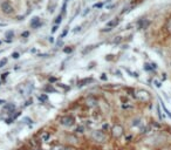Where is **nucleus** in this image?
Segmentation results:
<instances>
[{
    "label": "nucleus",
    "instance_id": "obj_1",
    "mask_svg": "<svg viewBox=\"0 0 171 150\" xmlns=\"http://www.w3.org/2000/svg\"><path fill=\"white\" fill-rule=\"evenodd\" d=\"M135 96L139 101H144V102H148L150 100V94L147 91H144V89H139V91H137L135 93Z\"/></svg>",
    "mask_w": 171,
    "mask_h": 150
},
{
    "label": "nucleus",
    "instance_id": "obj_2",
    "mask_svg": "<svg viewBox=\"0 0 171 150\" xmlns=\"http://www.w3.org/2000/svg\"><path fill=\"white\" fill-rule=\"evenodd\" d=\"M1 10H3V12L6 13V14H11V13L14 12V7H13L12 4L8 3V1H4V3L1 4Z\"/></svg>",
    "mask_w": 171,
    "mask_h": 150
},
{
    "label": "nucleus",
    "instance_id": "obj_3",
    "mask_svg": "<svg viewBox=\"0 0 171 150\" xmlns=\"http://www.w3.org/2000/svg\"><path fill=\"white\" fill-rule=\"evenodd\" d=\"M93 138L95 141H97V142H105L107 137H105V135H104V133L102 130H96V131L93 133Z\"/></svg>",
    "mask_w": 171,
    "mask_h": 150
},
{
    "label": "nucleus",
    "instance_id": "obj_4",
    "mask_svg": "<svg viewBox=\"0 0 171 150\" xmlns=\"http://www.w3.org/2000/svg\"><path fill=\"white\" fill-rule=\"evenodd\" d=\"M60 122L65 127H72L74 124V118L72 116H63V117H61Z\"/></svg>",
    "mask_w": 171,
    "mask_h": 150
},
{
    "label": "nucleus",
    "instance_id": "obj_5",
    "mask_svg": "<svg viewBox=\"0 0 171 150\" xmlns=\"http://www.w3.org/2000/svg\"><path fill=\"white\" fill-rule=\"evenodd\" d=\"M119 22H120V19H112V20H110V21H108L107 22V25H105V28H104V31H110V29H112L114 27H116L117 25H119Z\"/></svg>",
    "mask_w": 171,
    "mask_h": 150
},
{
    "label": "nucleus",
    "instance_id": "obj_6",
    "mask_svg": "<svg viewBox=\"0 0 171 150\" xmlns=\"http://www.w3.org/2000/svg\"><path fill=\"white\" fill-rule=\"evenodd\" d=\"M122 134H123V128L120 124L114 126V128H112V135L114 136H115V137H120V136H122Z\"/></svg>",
    "mask_w": 171,
    "mask_h": 150
},
{
    "label": "nucleus",
    "instance_id": "obj_7",
    "mask_svg": "<svg viewBox=\"0 0 171 150\" xmlns=\"http://www.w3.org/2000/svg\"><path fill=\"white\" fill-rule=\"evenodd\" d=\"M96 103H97V101H96L94 97H89V99L87 100V104H88L89 107H94V106H96Z\"/></svg>",
    "mask_w": 171,
    "mask_h": 150
},
{
    "label": "nucleus",
    "instance_id": "obj_8",
    "mask_svg": "<svg viewBox=\"0 0 171 150\" xmlns=\"http://www.w3.org/2000/svg\"><path fill=\"white\" fill-rule=\"evenodd\" d=\"M31 25H32V27H38V26L40 25V19H39L38 17H35V18H33V20H32V22H31Z\"/></svg>",
    "mask_w": 171,
    "mask_h": 150
},
{
    "label": "nucleus",
    "instance_id": "obj_9",
    "mask_svg": "<svg viewBox=\"0 0 171 150\" xmlns=\"http://www.w3.org/2000/svg\"><path fill=\"white\" fill-rule=\"evenodd\" d=\"M49 137H50V134H49V133H43V134L41 135V141L47 142V141L49 140Z\"/></svg>",
    "mask_w": 171,
    "mask_h": 150
},
{
    "label": "nucleus",
    "instance_id": "obj_10",
    "mask_svg": "<svg viewBox=\"0 0 171 150\" xmlns=\"http://www.w3.org/2000/svg\"><path fill=\"white\" fill-rule=\"evenodd\" d=\"M149 24H150L149 21H145V22H144L143 20H142V21L139 22V28H147V27L149 26Z\"/></svg>",
    "mask_w": 171,
    "mask_h": 150
},
{
    "label": "nucleus",
    "instance_id": "obj_11",
    "mask_svg": "<svg viewBox=\"0 0 171 150\" xmlns=\"http://www.w3.org/2000/svg\"><path fill=\"white\" fill-rule=\"evenodd\" d=\"M52 150H68V148H66V147H63V145H56V147H54Z\"/></svg>",
    "mask_w": 171,
    "mask_h": 150
},
{
    "label": "nucleus",
    "instance_id": "obj_12",
    "mask_svg": "<svg viewBox=\"0 0 171 150\" xmlns=\"http://www.w3.org/2000/svg\"><path fill=\"white\" fill-rule=\"evenodd\" d=\"M6 62H7V59H3L1 61H0V68H1V67H4V66L6 65Z\"/></svg>",
    "mask_w": 171,
    "mask_h": 150
},
{
    "label": "nucleus",
    "instance_id": "obj_13",
    "mask_svg": "<svg viewBox=\"0 0 171 150\" xmlns=\"http://www.w3.org/2000/svg\"><path fill=\"white\" fill-rule=\"evenodd\" d=\"M166 28L171 32V18H170V19L168 20V22H166Z\"/></svg>",
    "mask_w": 171,
    "mask_h": 150
},
{
    "label": "nucleus",
    "instance_id": "obj_14",
    "mask_svg": "<svg viewBox=\"0 0 171 150\" xmlns=\"http://www.w3.org/2000/svg\"><path fill=\"white\" fill-rule=\"evenodd\" d=\"M56 24H59V22H61V15H59L58 18H56V21H55Z\"/></svg>",
    "mask_w": 171,
    "mask_h": 150
},
{
    "label": "nucleus",
    "instance_id": "obj_15",
    "mask_svg": "<svg viewBox=\"0 0 171 150\" xmlns=\"http://www.w3.org/2000/svg\"><path fill=\"white\" fill-rule=\"evenodd\" d=\"M12 56H13L14 59H18V57H19V53H13Z\"/></svg>",
    "mask_w": 171,
    "mask_h": 150
},
{
    "label": "nucleus",
    "instance_id": "obj_16",
    "mask_svg": "<svg viewBox=\"0 0 171 150\" xmlns=\"http://www.w3.org/2000/svg\"><path fill=\"white\" fill-rule=\"evenodd\" d=\"M40 100H41V101H46V100H47V96H46V95H42V96H40Z\"/></svg>",
    "mask_w": 171,
    "mask_h": 150
},
{
    "label": "nucleus",
    "instance_id": "obj_17",
    "mask_svg": "<svg viewBox=\"0 0 171 150\" xmlns=\"http://www.w3.org/2000/svg\"><path fill=\"white\" fill-rule=\"evenodd\" d=\"M12 35H13V32H8V33L6 34V37H7V38H8V37H12Z\"/></svg>",
    "mask_w": 171,
    "mask_h": 150
},
{
    "label": "nucleus",
    "instance_id": "obj_18",
    "mask_svg": "<svg viewBox=\"0 0 171 150\" xmlns=\"http://www.w3.org/2000/svg\"><path fill=\"white\" fill-rule=\"evenodd\" d=\"M56 29H58V26H54V27H53V31H52V32H53V33H54V32H56Z\"/></svg>",
    "mask_w": 171,
    "mask_h": 150
},
{
    "label": "nucleus",
    "instance_id": "obj_19",
    "mask_svg": "<svg viewBox=\"0 0 171 150\" xmlns=\"http://www.w3.org/2000/svg\"><path fill=\"white\" fill-rule=\"evenodd\" d=\"M7 75H8V73H4V74H3V79H6Z\"/></svg>",
    "mask_w": 171,
    "mask_h": 150
},
{
    "label": "nucleus",
    "instance_id": "obj_20",
    "mask_svg": "<svg viewBox=\"0 0 171 150\" xmlns=\"http://www.w3.org/2000/svg\"><path fill=\"white\" fill-rule=\"evenodd\" d=\"M155 83H156V87H161V84H159L158 81H155Z\"/></svg>",
    "mask_w": 171,
    "mask_h": 150
},
{
    "label": "nucleus",
    "instance_id": "obj_21",
    "mask_svg": "<svg viewBox=\"0 0 171 150\" xmlns=\"http://www.w3.org/2000/svg\"><path fill=\"white\" fill-rule=\"evenodd\" d=\"M22 37H28V32H25V33L22 34Z\"/></svg>",
    "mask_w": 171,
    "mask_h": 150
},
{
    "label": "nucleus",
    "instance_id": "obj_22",
    "mask_svg": "<svg viewBox=\"0 0 171 150\" xmlns=\"http://www.w3.org/2000/svg\"><path fill=\"white\" fill-rule=\"evenodd\" d=\"M3 103H5V101L4 100H0V104H3Z\"/></svg>",
    "mask_w": 171,
    "mask_h": 150
}]
</instances>
